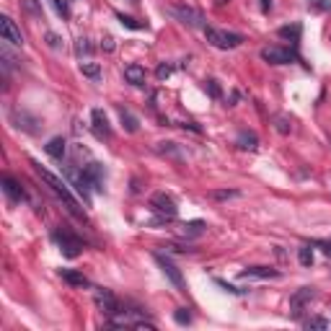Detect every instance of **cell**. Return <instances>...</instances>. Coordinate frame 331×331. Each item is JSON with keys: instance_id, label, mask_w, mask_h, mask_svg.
<instances>
[{"instance_id": "1", "label": "cell", "mask_w": 331, "mask_h": 331, "mask_svg": "<svg viewBox=\"0 0 331 331\" xmlns=\"http://www.w3.org/2000/svg\"><path fill=\"white\" fill-rule=\"evenodd\" d=\"M31 168H34V174H37V176L44 181V184H47V187L57 194V197L65 202V207L70 210V215H75V218H81V220H83V210H81V204H78V199L73 197V191L67 189V181H62L60 176H54L52 171H47L44 166H39L37 161H31Z\"/></svg>"}, {"instance_id": "2", "label": "cell", "mask_w": 331, "mask_h": 331, "mask_svg": "<svg viewBox=\"0 0 331 331\" xmlns=\"http://www.w3.org/2000/svg\"><path fill=\"white\" fill-rule=\"evenodd\" d=\"M52 241L57 243V248L62 251V256H67V259H75L83 251V241L73 231H67V228H54V231H52Z\"/></svg>"}, {"instance_id": "3", "label": "cell", "mask_w": 331, "mask_h": 331, "mask_svg": "<svg viewBox=\"0 0 331 331\" xmlns=\"http://www.w3.org/2000/svg\"><path fill=\"white\" fill-rule=\"evenodd\" d=\"M204 37H207V42L215 49H236L243 44V34L223 31V29H212V26H204Z\"/></svg>"}, {"instance_id": "4", "label": "cell", "mask_w": 331, "mask_h": 331, "mask_svg": "<svg viewBox=\"0 0 331 331\" xmlns=\"http://www.w3.org/2000/svg\"><path fill=\"white\" fill-rule=\"evenodd\" d=\"M150 210L158 215V223H166V220H176V215H179V207H176V202L171 194L166 191H158L150 197Z\"/></svg>"}, {"instance_id": "5", "label": "cell", "mask_w": 331, "mask_h": 331, "mask_svg": "<svg viewBox=\"0 0 331 331\" xmlns=\"http://www.w3.org/2000/svg\"><path fill=\"white\" fill-rule=\"evenodd\" d=\"M261 60L269 62V65H290V62H298L300 54L295 47H277V44H272V47H264L259 52Z\"/></svg>"}, {"instance_id": "6", "label": "cell", "mask_w": 331, "mask_h": 331, "mask_svg": "<svg viewBox=\"0 0 331 331\" xmlns=\"http://www.w3.org/2000/svg\"><path fill=\"white\" fill-rule=\"evenodd\" d=\"M65 179L70 181V187L83 197V202L91 204V184H88V179H86V174H83V168H78L75 163H67V166H65Z\"/></svg>"}, {"instance_id": "7", "label": "cell", "mask_w": 331, "mask_h": 331, "mask_svg": "<svg viewBox=\"0 0 331 331\" xmlns=\"http://www.w3.org/2000/svg\"><path fill=\"white\" fill-rule=\"evenodd\" d=\"M94 303H96V308L104 316H117V313H122V303L117 300V295H114L111 290H106V287H96L94 290Z\"/></svg>"}, {"instance_id": "8", "label": "cell", "mask_w": 331, "mask_h": 331, "mask_svg": "<svg viewBox=\"0 0 331 331\" xmlns=\"http://www.w3.org/2000/svg\"><path fill=\"white\" fill-rule=\"evenodd\" d=\"M168 13L174 16L179 24H184V26H189V29H202L204 31V16L199 13V10H194V8H189V5H174V8H168Z\"/></svg>"}, {"instance_id": "9", "label": "cell", "mask_w": 331, "mask_h": 331, "mask_svg": "<svg viewBox=\"0 0 331 331\" xmlns=\"http://www.w3.org/2000/svg\"><path fill=\"white\" fill-rule=\"evenodd\" d=\"M155 261H158V267H161V272L168 277V282L174 284L179 292H187V282H184V277H181V272H179V267L174 264V261H171L168 256H163V254H155Z\"/></svg>"}, {"instance_id": "10", "label": "cell", "mask_w": 331, "mask_h": 331, "mask_svg": "<svg viewBox=\"0 0 331 331\" xmlns=\"http://www.w3.org/2000/svg\"><path fill=\"white\" fill-rule=\"evenodd\" d=\"M83 174L88 179V184L94 191H104V179H106V168L104 163H98V161H91L83 166Z\"/></svg>"}, {"instance_id": "11", "label": "cell", "mask_w": 331, "mask_h": 331, "mask_svg": "<svg viewBox=\"0 0 331 331\" xmlns=\"http://www.w3.org/2000/svg\"><path fill=\"white\" fill-rule=\"evenodd\" d=\"M91 130L98 140H109L111 138V124H109V117L101 109H94L91 111Z\"/></svg>"}, {"instance_id": "12", "label": "cell", "mask_w": 331, "mask_h": 331, "mask_svg": "<svg viewBox=\"0 0 331 331\" xmlns=\"http://www.w3.org/2000/svg\"><path fill=\"white\" fill-rule=\"evenodd\" d=\"M313 298H316V287H300V290L290 298V311H292V316H295V318H300L303 308H305V305H311Z\"/></svg>"}, {"instance_id": "13", "label": "cell", "mask_w": 331, "mask_h": 331, "mask_svg": "<svg viewBox=\"0 0 331 331\" xmlns=\"http://www.w3.org/2000/svg\"><path fill=\"white\" fill-rule=\"evenodd\" d=\"M0 29H3V39L16 44V47H24V34H21V29L16 26V21L10 16H3L0 18Z\"/></svg>"}, {"instance_id": "14", "label": "cell", "mask_w": 331, "mask_h": 331, "mask_svg": "<svg viewBox=\"0 0 331 331\" xmlns=\"http://www.w3.org/2000/svg\"><path fill=\"white\" fill-rule=\"evenodd\" d=\"M3 191H5V197L13 204L26 202V191H24V187H21L13 176H3Z\"/></svg>"}, {"instance_id": "15", "label": "cell", "mask_w": 331, "mask_h": 331, "mask_svg": "<svg viewBox=\"0 0 331 331\" xmlns=\"http://www.w3.org/2000/svg\"><path fill=\"white\" fill-rule=\"evenodd\" d=\"M124 81H127L130 86H135V88H145V81H147L145 67L138 65V62L127 65V67H124Z\"/></svg>"}, {"instance_id": "16", "label": "cell", "mask_w": 331, "mask_h": 331, "mask_svg": "<svg viewBox=\"0 0 331 331\" xmlns=\"http://www.w3.org/2000/svg\"><path fill=\"white\" fill-rule=\"evenodd\" d=\"M280 275H282V272L275 269V267H246L241 272V280H251V277H256V280H275Z\"/></svg>"}, {"instance_id": "17", "label": "cell", "mask_w": 331, "mask_h": 331, "mask_svg": "<svg viewBox=\"0 0 331 331\" xmlns=\"http://www.w3.org/2000/svg\"><path fill=\"white\" fill-rule=\"evenodd\" d=\"M236 145L241 147V150H256L259 147V138L254 130H238L236 135Z\"/></svg>"}, {"instance_id": "18", "label": "cell", "mask_w": 331, "mask_h": 331, "mask_svg": "<svg viewBox=\"0 0 331 331\" xmlns=\"http://www.w3.org/2000/svg\"><path fill=\"white\" fill-rule=\"evenodd\" d=\"M277 37H280V39H287L292 47H298V44H300V37H303V26H300V24L280 26V29H277Z\"/></svg>"}, {"instance_id": "19", "label": "cell", "mask_w": 331, "mask_h": 331, "mask_svg": "<svg viewBox=\"0 0 331 331\" xmlns=\"http://www.w3.org/2000/svg\"><path fill=\"white\" fill-rule=\"evenodd\" d=\"M65 150H67V140L65 138H52L47 145H44V153H47L49 158H54V161H62Z\"/></svg>"}, {"instance_id": "20", "label": "cell", "mask_w": 331, "mask_h": 331, "mask_svg": "<svg viewBox=\"0 0 331 331\" xmlns=\"http://www.w3.org/2000/svg\"><path fill=\"white\" fill-rule=\"evenodd\" d=\"M60 277H62L67 284H73V287H91V282H88V277L83 275V272H75V269H60Z\"/></svg>"}, {"instance_id": "21", "label": "cell", "mask_w": 331, "mask_h": 331, "mask_svg": "<svg viewBox=\"0 0 331 331\" xmlns=\"http://www.w3.org/2000/svg\"><path fill=\"white\" fill-rule=\"evenodd\" d=\"M204 231H207V223H202V220H189L181 225V236H187V238H197Z\"/></svg>"}, {"instance_id": "22", "label": "cell", "mask_w": 331, "mask_h": 331, "mask_svg": "<svg viewBox=\"0 0 331 331\" xmlns=\"http://www.w3.org/2000/svg\"><path fill=\"white\" fill-rule=\"evenodd\" d=\"M114 16H117V21H119L124 29H132V31H147V29H150L145 21H138V18H132V16H124V13H114Z\"/></svg>"}, {"instance_id": "23", "label": "cell", "mask_w": 331, "mask_h": 331, "mask_svg": "<svg viewBox=\"0 0 331 331\" xmlns=\"http://www.w3.org/2000/svg\"><path fill=\"white\" fill-rule=\"evenodd\" d=\"M119 119H122V124H124V130H127V132H138L140 122H138V117H135V114H132L130 109L119 106Z\"/></svg>"}, {"instance_id": "24", "label": "cell", "mask_w": 331, "mask_h": 331, "mask_svg": "<svg viewBox=\"0 0 331 331\" xmlns=\"http://www.w3.org/2000/svg\"><path fill=\"white\" fill-rule=\"evenodd\" d=\"M155 150L163 153V155H168V158H174V161H184V155H181V150H179L176 142H158Z\"/></svg>"}, {"instance_id": "25", "label": "cell", "mask_w": 331, "mask_h": 331, "mask_svg": "<svg viewBox=\"0 0 331 331\" xmlns=\"http://www.w3.org/2000/svg\"><path fill=\"white\" fill-rule=\"evenodd\" d=\"M272 122H275V130H277L280 135H290L292 119L287 117V114H275V117H272Z\"/></svg>"}, {"instance_id": "26", "label": "cell", "mask_w": 331, "mask_h": 331, "mask_svg": "<svg viewBox=\"0 0 331 331\" xmlns=\"http://www.w3.org/2000/svg\"><path fill=\"white\" fill-rule=\"evenodd\" d=\"M81 73H83L86 78H91L94 83L101 81V65H98V62H81Z\"/></svg>"}, {"instance_id": "27", "label": "cell", "mask_w": 331, "mask_h": 331, "mask_svg": "<svg viewBox=\"0 0 331 331\" xmlns=\"http://www.w3.org/2000/svg\"><path fill=\"white\" fill-rule=\"evenodd\" d=\"M202 88L207 91V96H210V98H215V101H220V98H223V88H220V83L215 81V78H207V81L202 83Z\"/></svg>"}, {"instance_id": "28", "label": "cell", "mask_w": 331, "mask_h": 331, "mask_svg": "<svg viewBox=\"0 0 331 331\" xmlns=\"http://www.w3.org/2000/svg\"><path fill=\"white\" fill-rule=\"evenodd\" d=\"M210 199H218V202H223V199H233V197H241V191L238 189H215V191H210L207 194Z\"/></svg>"}, {"instance_id": "29", "label": "cell", "mask_w": 331, "mask_h": 331, "mask_svg": "<svg viewBox=\"0 0 331 331\" xmlns=\"http://www.w3.org/2000/svg\"><path fill=\"white\" fill-rule=\"evenodd\" d=\"M298 261H300V267H313V248H311V243L298 248Z\"/></svg>"}, {"instance_id": "30", "label": "cell", "mask_w": 331, "mask_h": 331, "mask_svg": "<svg viewBox=\"0 0 331 331\" xmlns=\"http://www.w3.org/2000/svg\"><path fill=\"white\" fill-rule=\"evenodd\" d=\"M215 284H218V287H223L228 295H246L248 290H241V287H236V284H231V282H225V280H220V277H215L212 280Z\"/></svg>"}, {"instance_id": "31", "label": "cell", "mask_w": 331, "mask_h": 331, "mask_svg": "<svg viewBox=\"0 0 331 331\" xmlns=\"http://www.w3.org/2000/svg\"><path fill=\"white\" fill-rule=\"evenodd\" d=\"M49 3H52L54 13L60 18H70V5H67V0H49Z\"/></svg>"}, {"instance_id": "32", "label": "cell", "mask_w": 331, "mask_h": 331, "mask_svg": "<svg viewBox=\"0 0 331 331\" xmlns=\"http://www.w3.org/2000/svg\"><path fill=\"white\" fill-rule=\"evenodd\" d=\"M305 329H329V318H321V316H311L303 321Z\"/></svg>"}, {"instance_id": "33", "label": "cell", "mask_w": 331, "mask_h": 331, "mask_svg": "<svg viewBox=\"0 0 331 331\" xmlns=\"http://www.w3.org/2000/svg\"><path fill=\"white\" fill-rule=\"evenodd\" d=\"M174 321H176L179 326H189V324H191L189 308H179V311H174Z\"/></svg>"}, {"instance_id": "34", "label": "cell", "mask_w": 331, "mask_h": 331, "mask_svg": "<svg viewBox=\"0 0 331 331\" xmlns=\"http://www.w3.org/2000/svg\"><path fill=\"white\" fill-rule=\"evenodd\" d=\"M308 8L316 13H329L331 10V0H308Z\"/></svg>"}, {"instance_id": "35", "label": "cell", "mask_w": 331, "mask_h": 331, "mask_svg": "<svg viewBox=\"0 0 331 331\" xmlns=\"http://www.w3.org/2000/svg\"><path fill=\"white\" fill-rule=\"evenodd\" d=\"M171 73H174V65H171V62H161V65H158V70H155V78H158V81H168Z\"/></svg>"}, {"instance_id": "36", "label": "cell", "mask_w": 331, "mask_h": 331, "mask_svg": "<svg viewBox=\"0 0 331 331\" xmlns=\"http://www.w3.org/2000/svg\"><path fill=\"white\" fill-rule=\"evenodd\" d=\"M91 52H94V47H91V44H88V39H86V37H81V39L75 42V54H78V57H83V54H91Z\"/></svg>"}, {"instance_id": "37", "label": "cell", "mask_w": 331, "mask_h": 331, "mask_svg": "<svg viewBox=\"0 0 331 331\" xmlns=\"http://www.w3.org/2000/svg\"><path fill=\"white\" fill-rule=\"evenodd\" d=\"M44 39H47V44H49L52 49H60V47H62V39L57 37V34H52V31H47V34H44Z\"/></svg>"}, {"instance_id": "38", "label": "cell", "mask_w": 331, "mask_h": 331, "mask_svg": "<svg viewBox=\"0 0 331 331\" xmlns=\"http://www.w3.org/2000/svg\"><path fill=\"white\" fill-rule=\"evenodd\" d=\"M101 49H104V52H114V37H111V34H104V39H101Z\"/></svg>"}, {"instance_id": "39", "label": "cell", "mask_w": 331, "mask_h": 331, "mask_svg": "<svg viewBox=\"0 0 331 331\" xmlns=\"http://www.w3.org/2000/svg\"><path fill=\"white\" fill-rule=\"evenodd\" d=\"M313 246H316V248H321L326 256H331V241H313Z\"/></svg>"}, {"instance_id": "40", "label": "cell", "mask_w": 331, "mask_h": 331, "mask_svg": "<svg viewBox=\"0 0 331 331\" xmlns=\"http://www.w3.org/2000/svg\"><path fill=\"white\" fill-rule=\"evenodd\" d=\"M259 3H261V10H264V13L272 10V0H259Z\"/></svg>"}, {"instance_id": "41", "label": "cell", "mask_w": 331, "mask_h": 331, "mask_svg": "<svg viewBox=\"0 0 331 331\" xmlns=\"http://www.w3.org/2000/svg\"><path fill=\"white\" fill-rule=\"evenodd\" d=\"M228 3V0H215V5H225Z\"/></svg>"}]
</instances>
